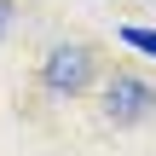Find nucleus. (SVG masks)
<instances>
[{"label":"nucleus","mask_w":156,"mask_h":156,"mask_svg":"<svg viewBox=\"0 0 156 156\" xmlns=\"http://www.w3.org/2000/svg\"><path fill=\"white\" fill-rule=\"evenodd\" d=\"M41 81H46L52 93H81V87L93 81V52H87V46H52L46 64H41Z\"/></svg>","instance_id":"nucleus-1"},{"label":"nucleus","mask_w":156,"mask_h":156,"mask_svg":"<svg viewBox=\"0 0 156 156\" xmlns=\"http://www.w3.org/2000/svg\"><path fill=\"white\" fill-rule=\"evenodd\" d=\"M156 93L151 81H139V75H116L110 87H104V116L110 122H139V116H151Z\"/></svg>","instance_id":"nucleus-2"},{"label":"nucleus","mask_w":156,"mask_h":156,"mask_svg":"<svg viewBox=\"0 0 156 156\" xmlns=\"http://www.w3.org/2000/svg\"><path fill=\"white\" fill-rule=\"evenodd\" d=\"M12 12H17V6H12V0H0V41H6V29H12Z\"/></svg>","instance_id":"nucleus-4"},{"label":"nucleus","mask_w":156,"mask_h":156,"mask_svg":"<svg viewBox=\"0 0 156 156\" xmlns=\"http://www.w3.org/2000/svg\"><path fill=\"white\" fill-rule=\"evenodd\" d=\"M122 41H127L133 52H145V58H156V29H145V23H127V29H122Z\"/></svg>","instance_id":"nucleus-3"}]
</instances>
